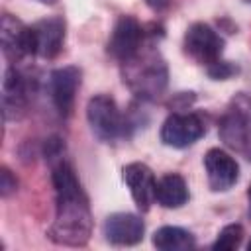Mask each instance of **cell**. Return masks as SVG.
<instances>
[{
	"label": "cell",
	"mask_w": 251,
	"mask_h": 251,
	"mask_svg": "<svg viewBox=\"0 0 251 251\" xmlns=\"http://www.w3.org/2000/svg\"><path fill=\"white\" fill-rule=\"evenodd\" d=\"M143 37H145V31L133 16H129V14L120 16L112 29V35L108 39L110 57H114L118 63L126 65L143 49Z\"/></svg>",
	"instance_id": "52a82bcc"
},
{
	"label": "cell",
	"mask_w": 251,
	"mask_h": 251,
	"mask_svg": "<svg viewBox=\"0 0 251 251\" xmlns=\"http://www.w3.org/2000/svg\"><path fill=\"white\" fill-rule=\"evenodd\" d=\"M0 35H2V51L8 61L18 63L25 57L35 55V39H33V29L31 25L22 24L18 18L12 14L2 16V25H0Z\"/></svg>",
	"instance_id": "ba28073f"
},
{
	"label": "cell",
	"mask_w": 251,
	"mask_h": 251,
	"mask_svg": "<svg viewBox=\"0 0 251 251\" xmlns=\"http://www.w3.org/2000/svg\"><path fill=\"white\" fill-rule=\"evenodd\" d=\"M247 198H249V216H251V184L247 188Z\"/></svg>",
	"instance_id": "44dd1931"
},
{
	"label": "cell",
	"mask_w": 251,
	"mask_h": 251,
	"mask_svg": "<svg viewBox=\"0 0 251 251\" xmlns=\"http://www.w3.org/2000/svg\"><path fill=\"white\" fill-rule=\"evenodd\" d=\"M204 169H206L208 186L212 192H226L239 178L237 161L220 147H214L204 155Z\"/></svg>",
	"instance_id": "30bf717a"
},
{
	"label": "cell",
	"mask_w": 251,
	"mask_h": 251,
	"mask_svg": "<svg viewBox=\"0 0 251 251\" xmlns=\"http://www.w3.org/2000/svg\"><path fill=\"white\" fill-rule=\"evenodd\" d=\"M80 78H82V73L75 65L55 69L49 76L51 100L63 118H69L73 108H75V96H76V90L80 86Z\"/></svg>",
	"instance_id": "9c48e42d"
},
{
	"label": "cell",
	"mask_w": 251,
	"mask_h": 251,
	"mask_svg": "<svg viewBox=\"0 0 251 251\" xmlns=\"http://www.w3.org/2000/svg\"><path fill=\"white\" fill-rule=\"evenodd\" d=\"M124 182L127 184L131 198L135 202V206L141 212H147L151 208V204L155 202V175L153 171L145 165V163H129L124 167Z\"/></svg>",
	"instance_id": "8fae6325"
},
{
	"label": "cell",
	"mask_w": 251,
	"mask_h": 251,
	"mask_svg": "<svg viewBox=\"0 0 251 251\" xmlns=\"http://www.w3.org/2000/svg\"><path fill=\"white\" fill-rule=\"evenodd\" d=\"M51 180L55 186V220L47 229V237L57 245H86L92 233V214L73 165L65 159L53 161Z\"/></svg>",
	"instance_id": "6da1fadb"
},
{
	"label": "cell",
	"mask_w": 251,
	"mask_h": 251,
	"mask_svg": "<svg viewBox=\"0 0 251 251\" xmlns=\"http://www.w3.org/2000/svg\"><path fill=\"white\" fill-rule=\"evenodd\" d=\"M171 0H145V4L153 10V12H163L167 6H169Z\"/></svg>",
	"instance_id": "ffe728a7"
},
{
	"label": "cell",
	"mask_w": 251,
	"mask_h": 251,
	"mask_svg": "<svg viewBox=\"0 0 251 251\" xmlns=\"http://www.w3.org/2000/svg\"><path fill=\"white\" fill-rule=\"evenodd\" d=\"M237 71H239L237 65H233L231 61H222V59H218L216 63H212V65L206 67V73H208V76L212 80H227Z\"/></svg>",
	"instance_id": "ac0fdd59"
},
{
	"label": "cell",
	"mask_w": 251,
	"mask_h": 251,
	"mask_svg": "<svg viewBox=\"0 0 251 251\" xmlns=\"http://www.w3.org/2000/svg\"><path fill=\"white\" fill-rule=\"evenodd\" d=\"M247 249H249V251H251V241H249V243H247Z\"/></svg>",
	"instance_id": "603a6c76"
},
{
	"label": "cell",
	"mask_w": 251,
	"mask_h": 251,
	"mask_svg": "<svg viewBox=\"0 0 251 251\" xmlns=\"http://www.w3.org/2000/svg\"><path fill=\"white\" fill-rule=\"evenodd\" d=\"M18 188V178L14 176V173L8 167H2L0 171V192L4 198H8L10 194H14Z\"/></svg>",
	"instance_id": "d6986e66"
},
{
	"label": "cell",
	"mask_w": 251,
	"mask_h": 251,
	"mask_svg": "<svg viewBox=\"0 0 251 251\" xmlns=\"http://www.w3.org/2000/svg\"><path fill=\"white\" fill-rule=\"evenodd\" d=\"M104 237L112 245H135L143 239L145 224L139 216L129 212H118L104 220Z\"/></svg>",
	"instance_id": "7c38bea8"
},
{
	"label": "cell",
	"mask_w": 251,
	"mask_h": 251,
	"mask_svg": "<svg viewBox=\"0 0 251 251\" xmlns=\"http://www.w3.org/2000/svg\"><path fill=\"white\" fill-rule=\"evenodd\" d=\"M169 80V71L159 53L143 49L124 65V82L141 100H155L163 94Z\"/></svg>",
	"instance_id": "7a4b0ae2"
},
{
	"label": "cell",
	"mask_w": 251,
	"mask_h": 251,
	"mask_svg": "<svg viewBox=\"0 0 251 251\" xmlns=\"http://www.w3.org/2000/svg\"><path fill=\"white\" fill-rule=\"evenodd\" d=\"M243 2H247V4H251V0H243Z\"/></svg>",
	"instance_id": "cb8c5ba5"
},
{
	"label": "cell",
	"mask_w": 251,
	"mask_h": 251,
	"mask_svg": "<svg viewBox=\"0 0 251 251\" xmlns=\"http://www.w3.org/2000/svg\"><path fill=\"white\" fill-rule=\"evenodd\" d=\"M243 241V226L241 224H227L220 229L216 241L212 243V249L216 251H233Z\"/></svg>",
	"instance_id": "e0dca14e"
},
{
	"label": "cell",
	"mask_w": 251,
	"mask_h": 251,
	"mask_svg": "<svg viewBox=\"0 0 251 251\" xmlns=\"http://www.w3.org/2000/svg\"><path fill=\"white\" fill-rule=\"evenodd\" d=\"M27 92H29V86L25 76L16 67H10L4 75V84H2V106H4L6 120H16L25 112L27 98H29Z\"/></svg>",
	"instance_id": "5bb4252c"
},
{
	"label": "cell",
	"mask_w": 251,
	"mask_h": 251,
	"mask_svg": "<svg viewBox=\"0 0 251 251\" xmlns=\"http://www.w3.org/2000/svg\"><path fill=\"white\" fill-rule=\"evenodd\" d=\"M153 245L161 251H188L196 247V239L184 227L163 226L153 233Z\"/></svg>",
	"instance_id": "2e32d148"
},
{
	"label": "cell",
	"mask_w": 251,
	"mask_h": 251,
	"mask_svg": "<svg viewBox=\"0 0 251 251\" xmlns=\"http://www.w3.org/2000/svg\"><path fill=\"white\" fill-rule=\"evenodd\" d=\"M220 139L231 151L251 161V96L235 94L224 110L218 126Z\"/></svg>",
	"instance_id": "3957f363"
},
{
	"label": "cell",
	"mask_w": 251,
	"mask_h": 251,
	"mask_svg": "<svg viewBox=\"0 0 251 251\" xmlns=\"http://www.w3.org/2000/svg\"><path fill=\"white\" fill-rule=\"evenodd\" d=\"M39 2H41V4H55L57 0H39Z\"/></svg>",
	"instance_id": "7402d4cb"
},
{
	"label": "cell",
	"mask_w": 251,
	"mask_h": 251,
	"mask_svg": "<svg viewBox=\"0 0 251 251\" xmlns=\"http://www.w3.org/2000/svg\"><path fill=\"white\" fill-rule=\"evenodd\" d=\"M184 53L198 65H212L222 57L224 37L204 22L192 24L184 33Z\"/></svg>",
	"instance_id": "8992f818"
},
{
	"label": "cell",
	"mask_w": 251,
	"mask_h": 251,
	"mask_svg": "<svg viewBox=\"0 0 251 251\" xmlns=\"http://www.w3.org/2000/svg\"><path fill=\"white\" fill-rule=\"evenodd\" d=\"M206 133V122L196 112H175L161 126V141L175 149L196 143Z\"/></svg>",
	"instance_id": "5b68a950"
},
{
	"label": "cell",
	"mask_w": 251,
	"mask_h": 251,
	"mask_svg": "<svg viewBox=\"0 0 251 251\" xmlns=\"http://www.w3.org/2000/svg\"><path fill=\"white\" fill-rule=\"evenodd\" d=\"M188 186L182 175L167 173L157 180L155 202H159L163 208H180L188 202Z\"/></svg>",
	"instance_id": "9a60e30c"
},
{
	"label": "cell",
	"mask_w": 251,
	"mask_h": 251,
	"mask_svg": "<svg viewBox=\"0 0 251 251\" xmlns=\"http://www.w3.org/2000/svg\"><path fill=\"white\" fill-rule=\"evenodd\" d=\"M86 118H88L92 133L104 143L116 141L126 131L124 116H122L116 100L108 94H96L88 100Z\"/></svg>",
	"instance_id": "277c9868"
},
{
	"label": "cell",
	"mask_w": 251,
	"mask_h": 251,
	"mask_svg": "<svg viewBox=\"0 0 251 251\" xmlns=\"http://www.w3.org/2000/svg\"><path fill=\"white\" fill-rule=\"evenodd\" d=\"M35 39V55L53 59L61 53L65 43V20L59 16L43 18L31 25Z\"/></svg>",
	"instance_id": "4fadbf2b"
}]
</instances>
